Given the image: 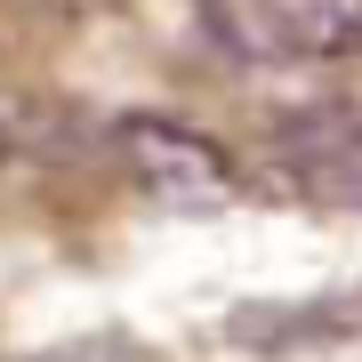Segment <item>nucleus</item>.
<instances>
[{"instance_id":"obj_4","label":"nucleus","mask_w":362,"mask_h":362,"mask_svg":"<svg viewBox=\"0 0 362 362\" xmlns=\"http://www.w3.org/2000/svg\"><path fill=\"white\" fill-rule=\"evenodd\" d=\"M33 362H129L121 346H57V354H33Z\"/></svg>"},{"instance_id":"obj_2","label":"nucleus","mask_w":362,"mask_h":362,"mask_svg":"<svg viewBox=\"0 0 362 362\" xmlns=\"http://www.w3.org/2000/svg\"><path fill=\"white\" fill-rule=\"evenodd\" d=\"M282 161L306 194L322 202H362V113L346 105H314L282 129Z\"/></svg>"},{"instance_id":"obj_3","label":"nucleus","mask_w":362,"mask_h":362,"mask_svg":"<svg viewBox=\"0 0 362 362\" xmlns=\"http://www.w3.org/2000/svg\"><path fill=\"white\" fill-rule=\"evenodd\" d=\"M274 8V25H282L290 49H362V0H266Z\"/></svg>"},{"instance_id":"obj_5","label":"nucleus","mask_w":362,"mask_h":362,"mask_svg":"<svg viewBox=\"0 0 362 362\" xmlns=\"http://www.w3.org/2000/svg\"><path fill=\"white\" fill-rule=\"evenodd\" d=\"M0 161H8V129H0Z\"/></svg>"},{"instance_id":"obj_1","label":"nucleus","mask_w":362,"mask_h":362,"mask_svg":"<svg viewBox=\"0 0 362 362\" xmlns=\"http://www.w3.org/2000/svg\"><path fill=\"white\" fill-rule=\"evenodd\" d=\"M113 145H121V161H129L137 194L161 202V209H226V202H233L226 153H218L202 129H185V121L129 113V121L113 129Z\"/></svg>"}]
</instances>
